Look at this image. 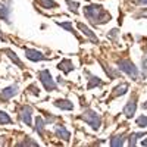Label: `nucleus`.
<instances>
[{
    "mask_svg": "<svg viewBox=\"0 0 147 147\" xmlns=\"http://www.w3.org/2000/svg\"><path fill=\"white\" fill-rule=\"evenodd\" d=\"M57 69H60L63 74H69V72H72L74 69H75V68H74L72 60H69V59H63L62 62L57 65Z\"/></svg>",
    "mask_w": 147,
    "mask_h": 147,
    "instance_id": "f8f14e48",
    "label": "nucleus"
},
{
    "mask_svg": "<svg viewBox=\"0 0 147 147\" xmlns=\"http://www.w3.org/2000/svg\"><path fill=\"white\" fill-rule=\"evenodd\" d=\"M78 28L82 31V34H84L85 37H87L88 40H91L94 44H99V38H97V35H96V34H94V32H93V31L88 28V27H85L82 22H78Z\"/></svg>",
    "mask_w": 147,
    "mask_h": 147,
    "instance_id": "9d476101",
    "label": "nucleus"
},
{
    "mask_svg": "<svg viewBox=\"0 0 147 147\" xmlns=\"http://www.w3.org/2000/svg\"><path fill=\"white\" fill-rule=\"evenodd\" d=\"M141 65H143V77L147 78V57L144 56L143 60H141Z\"/></svg>",
    "mask_w": 147,
    "mask_h": 147,
    "instance_id": "bb28decb",
    "label": "nucleus"
},
{
    "mask_svg": "<svg viewBox=\"0 0 147 147\" xmlns=\"http://www.w3.org/2000/svg\"><path fill=\"white\" fill-rule=\"evenodd\" d=\"M80 119L85 121L93 129H99L100 128V124H102L100 115L97 113V112H94V110H91V109H85V112L82 115H80Z\"/></svg>",
    "mask_w": 147,
    "mask_h": 147,
    "instance_id": "f03ea898",
    "label": "nucleus"
},
{
    "mask_svg": "<svg viewBox=\"0 0 147 147\" xmlns=\"http://www.w3.org/2000/svg\"><path fill=\"white\" fill-rule=\"evenodd\" d=\"M38 78L41 81V84L44 85V88L47 91H56L57 90V85L55 82V80L52 78V74L50 71H47V69H43L38 72Z\"/></svg>",
    "mask_w": 147,
    "mask_h": 147,
    "instance_id": "20e7f679",
    "label": "nucleus"
},
{
    "mask_svg": "<svg viewBox=\"0 0 147 147\" xmlns=\"http://www.w3.org/2000/svg\"><path fill=\"white\" fill-rule=\"evenodd\" d=\"M25 55H27V59H30L31 62H41V60H49V57H46L41 52L35 50V49H25Z\"/></svg>",
    "mask_w": 147,
    "mask_h": 147,
    "instance_id": "0eeeda50",
    "label": "nucleus"
},
{
    "mask_svg": "<svg viewBox=\"0 0 147 147\" xmlns=\"http://www.w3.org/2000/svg\"><path fill=\"white\" fill-rule=\"evenodd\" d=\"M18 146H38V143L31 140V137H27L25 141H22V143H18Z\"/></svg>",
    "mask_w": 147,
    "mask_h": 147,
    "instance_id": "a878e982",
    "label": "nucleus"
},
{
    "mask_svg": "<svg viewBox=\"0 0 147 147\" xmlns=\"http://www.w3.org/2000/svg\"><path fill=\"white\" fill-rule=\"evenodd\" d=\"M146 136V132H132L131 136H129V138H128V144L132 147V146H136L137 144V140L138 138H141V137H144Z\"/></svg>",
    "mask_w": 147,
    "mask_h": 147,
    "instance_id": "a211bd4d",
    "label": "nucleus"
},
{
    "mask_svg": "<svg viewBox=\"0 0 147 147\" xmlns=\"http://www.w3.org/2000/svg\"><path fill=\"white\" fill-rule=\"evenodd\" d=\"M137 125L140 127V128H144V127H147V116H144V115H141V116H138L137 118Z\"/></svg>",
    "mask_w": 147,
    "mask_h": 147,
    "instance_id": "393cba45",
    "label": "nucleus"
},
{
    "mask_svg": "<svg viewBox=\"0 0 147 147\" xmlns=\"http://www.w3.org/2000/svg\"><path fill=\"white\" fill-rule=\"evenodd\" d=\"M143 109H144V110H147V102H146V103H143Z\"/></svg>",
    "mask_w": 147,
    "mask_h": 147,
    "instance_id": "2f4dec72",
    "label": "nucleus"
},
{
    "mask_svg": "<svg viewBox=\"0 0 147 147\" xmlns=\"http://www.w3.org/2000/svg\"><path fill=\"white\" fill-rule=\"evenodd\" d=\"M128 91V84L127 82H124V84H121V85H118V87L113 90V93H112V97H118V96H124L125 93Z\"/></svg>",
    "mask_w": 147,
    "mask_h": 147,
    "instance_id": "dca6fc26",
    "label": "nucleus"
},
{
    "mask_svg": "<svg viewBox=\"0 0 147 147\" xmlns=\"http://www.w3.org/2000/svg\"><path fill=\"white\" fill-rule=\"evenodd\" d=\"M56 24H57L59 27H62V28L68 30V31H69V32H72V34L75 32V31H74V28H72V24H71L69 21H66V22H56Z\"/></svg>",
    "mask_w": 147,
    "mask_h": 147,
    "instance_id": "5701e85b",
    "label": "nucleus"
},
{
    "mask_svg": "<svg viewBox=\"0 0 147 147\" xmlns=\"http://www.w3.org/2000/svg\"><path fill=\"white\" fill-rule=\"evenodd\" d=\"M0 124H12V119L9 118V115L6 112H3V110H0Z\"/></svg>",
    "mask_w": 147,
    "mask_h": 147,
    "instance_id": "412c9836",
    "label": "nucleus"
},
{
    "mask_svg": "<svg viewBox=\"0 0 147 147\" xmlns=\"http://www.w3.org/2000/svg\"><path fill=\"white\" fill-rule=\"evenodd\" d=\"M40 6H43L44 9H50V7H57V3L55 0H38Z\"/></svg>",
    "mask_w": 147,
    "mask_h": 147,
    "instance_id": "aec40b11",
    "label": "nucleus"
},
{
    "mask_svg": "<svg viewBox=\"0 0 147 147\" xmlns=\"http://www.w3.org/2000/svg\"><path fill=\"white\" fill-rule=\"evenodd\" d=\"M16 93H18V84L9 85V87H6L2 93H0V100H9L13 96H16Z\"/></svg>",
    "mask_w": 147,
    "mask_h": 147,
    "instance_id": "1a4fd4ad",
    "label": "nucleus"
},
{
    "mask_svg": "<svg viewBox=\"0 0 147 147\" xmlns=\"http://www.w3.org/2000/svg\"><path fill=\"white\" fill-rule=\"evenodd\" d=\"M105 71H106V74L109 75L110 80H115V78L119 77V72H116V71H113V69H110V68H107V66H105Z\"/></svg>",
    "mask_w": 147,
    "mask_h": 147,
    "instance_id": "b1692460",
    "label": "nucleus"
},
{
    "mask_svg": "<svg viewBox=\"0 0 147 147\" xmlns=\"http://www.w3.org/2000/svg\"><path fill=\"white\" fill-rule=\"evenodd\" d=\"M84 16L87 18L94 27L97 25H103V24L109 22L110 19H112V16H110L107 12H105L103 6L100 5H88L84 7Z\"/></svg>",
    "mask_w": 147,
    "mask_h": 147,
    "instance_id": "f257e3e1",
    "label": "nucleus"
},
{
    "mask_svg": "<svg viewBox=\"0 0 147 147\" xmlns=\"http://www.w3.org/2000/svg\"><path fill=\"white\" fill-rule=\"evenodd\" d=\"M55 106L59 107V109H62V110H72L74 109V103L69 102L68 99H59V100H56Z\"/></svg>",
    "mask_w": 147,
    "mask_h": 147,
    "instance_id": "ddd939ff",
    "label": "nucleus"
},
{
    "mask_svg": "<svg viewBox=\"0 0 147 147\" xmlns=\"http://www.w3.org/2000/svg\"><path fill=\"white\" fill-rule=\"evenodd\" d=\"M124 143H125V136H115L110 140V146H113V147L124 146Z\"/></svg>",
    "mask_w": 147,
    "mask_h": 147,
    "instance_id": "6ab92c4d",
    "label": "nucleus"
},
{
    "mask_svg": "<svg viewBox=\"0 0 147 147\" xmlns=\"http://www.w3.org/2000/svg\"><path fill=\"white\" fill-rule=\"evenodd\" d=\"M141 144H143V146H147V138H146V140H143V141H141Z\"/></svg>",
    "mask_w": 147,
    "mask_h": 147,
    "instance_id": "7c9ffc66",
    "label": "nucleus"
},
{
    "mask_svg": "<svg viewBox=\"0 0 147 147\" xmlns=\"http://www.w3.org/2000/svg\"><path fill=\"white\" fill-rule=\"evenodd\" d=\"M136 110H137V96H132L124 107V115L127 118H132L136 115Z\"/></svg>",
    "mask_w": 147,
    "mask_h": 147,
    "instance_id": "423d86ee",
    "label": "nucleus"
},
{
    "mask_svg": "<svg viewBox=\"0 0 147 147\" xmlns=\"http://www.w3.org/2000/svg\"><path fill=\"white\" fill-rule=\"evenodd\" d=\"M28 90H32V94H34V96H38V94H40V90H37V87H35L34 84L31 85V87H30Z\"/></svg>",
    "mask_w": 147,
    "mask_h": 147,
    "instance_id": "c85d7f7f",
    "label": "nucleus"
},
{
    "mask_svg": "<svg viewBox=\"0 0 147 147\" xmlns=\"http://www.w3.org/2000/svg\"><path fill=\"white\" fill-rule=\"evenodd\" d=\"M3 53H5V55H7V57L12 60V62H15L19 68H24V63L21 62V59L16 56V53H15V52H12L10 49H3Z\"/></svg>",
    "mask_w": 147,
    "mask_h": 147,
    "instance_id": "4468645a",
    "label": "nucleus"
},
{
    "mask_svg": "<svg viewBox=\"0 0 147 147\" xmlns=\"http://www.w3.org/2000/svg\"><path fill=\"white\" fill-rule=\"evenodd\" d=\"M44 124H46V122L43 121V118H41V116H37V118H35V127H34V129H35L37 132H38L41 137H43V129H44Z\"/></svg>",
    "mask_w": 147,
    "mask_h": 147,
    "instance_id": "f3484780",
    "label": "nucleus"
},
{
    "mask_svg": "<svg viewBox=\"0 0 147 147\" xmlns=\"http://www.w3.org/2000/svg\"><path fill=\"white\" fill-rule=\"evenodd\" d=\"M140 5H147V0H137Z\"/></svg>",
    "mask_w": 147,
    "mask_h": 147,
    "instance_id": "c756f323",
    "label": "nucleus"
},
{
    "mask_svg": "<svg viewBox=\"0 0 147 147\" xmlns=\"http://www.w3.org/2000/svg\"><path fill=\"white\" fill-rule=\"evenodd\" d=\"M55 134H56L59 138H63L65 141H68V140L71 138V132L66 129L65 125H56V128H55Z\"/></svg>",
    "mask_w": 147,
    "mask_h": 147,
    "instance_id": "9b49d317",
    "label": "nucleus"
},
{
    "mask_svg": "<svg viewBox=\"0 0 147 147\" xmlns=\"http://www.w3.org/2000/svg\"><path fill=\"white\" fill-rule=\"evenodd\" d=\"M10 13H12V9H10V2H0V18H2L5 22L10 24Z\"/></svg>",
    "mask_w": 147,
    "mask_h": 147,
    "instance_id": "6e6552de",
    "label": "nucleus"
},
{
    "mask_svg": "<svg viewBox=\"0 0 147 147\" xmlns=\"http://www.w3.org/2000/svg\"><path fill=\"white\" fill-rule=\"evenodd\" d=\"M116 35H118V30L116 28H113L112 31L107 32V37H110V38H116Z\"/></svg>",
    "mask_w": 147,
    "mask_h": 147,
    "instance_id": "cd10ccee",
    "label": "nucleus"
},
{
    "mask_svg": "<svg viewBox=\"0 0 147 147\" xmlns=\"http://www.w3.org/2000/svg\"><path fill=\"white\" fill-rule=\"evenodd\" d=\"M19 118L27 127H31V124H32V109H31V106H27V105L22 106Z\"/></svg>",
    "mask_w": 147,
    "mask_h": 147,
    "instance_id": "39448f33",
    "label": "nucleus"
},
{
    "mask_svg": "<svg viewBox=\"0 0 147 147\" xmlns=\"http://www.w3.org/2000/svg\"><path fill=\"white\" fill-rule=\"evenodd\" d=\"M118 66H119V69L122 72H125L129 78H132V80L138 78V69H137V66L134 65L129 59H121V60H118Z\"/></svg>",
    "mask_w": 147,
    "mask_h": 147,
    "instance_id": "7ed1b4c3",
    "label": "nucleus"
},
{
    "mask_svg": "<svg viewBox=\"0 0 147 147\" xmlns=\"http://www.w3.org/2000/svg\"><path fill=\"white\" fill-rule=\"evenodd\" d=\"M65 2L68 3L69 10L74 12V13H77V12H78V7H80V3H78V2H72V0H65Z\"/></svg>",
    "mask_w": 147,
    "mask_h": 147,
    "instance_id": "4be33fe9",
    "label": "nucleus"
},
{
    "mask_svg": "<svg viewBox=\"0 0 147 147\" xmlns=\"http://www.w3.org/2000/svg\"><path fill=\"white\" fill-rule=\"evenodd\" d=\"M87 75H88V85H87V88L88 90H91L93 87H96V85H99V87H100V85H103V81L100 80V78H97L96 75H91V74L90 72H87Z\"/></svg>",
    "mask_w": 147,
    "mask_h": 147,
    "instance_id": "2eb2a0df",
    "label": "nucleus"
}]
</instances>
